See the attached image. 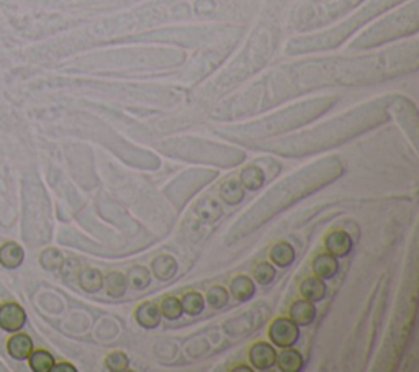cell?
Instances as JSON below:
<instances>
[{
    "label": "cell",
    "instance_id": "30bf717a",
    "mask_svg": "<svg viewBox=\"0 0 419 372\" xmlns=\"http://www.w3.org/2000/svg\"><path fill=\"white\" fill-rule=\"evenodd\" d=\"M300 292L303 299L310 300V302H321L324 297L328 294V286L324 284L323 279L319 277H307L305 281L302 282L300 286Z\"/></svg>",
    "mask_w": 419,
    "mask_h": 372
},
{
    "label": "cell",
    "instance_id": "e0dca14e",
    "mask_svg": "<svg viewBox=\"0 0 419 372\" xmlns=\"http://www.w3.org/2000/svg\"><path fill=\"white\" fill-rule=\"evenodd\" d=\"M79 286L89 294H96L103 287V276L98 269H86L79 274Z\"/></svg>",
    "mask_w": 419,
    "mask_h": 372
},
{
    "label": "cell",
    "instance_id": "5bb4252c",
    "mask_svg": "<svg viewBox=\"0 0 419 372\" xmlns=\"http://www.w3.org/2000/svg\"><path fill=\"white\" fill-rule=\"evenodd\" d=\"M103 286L112 299H120L128 289L127 276L122 274V272H110L107 277H103Z\"/></svg>",
    "mask_w": 419,
    "mask_h": 372
},
{
    "label": "cell",
    "instance_id": "f1b7e54d",
    "mask_svg": "<svg viewBox=\"0 0 419 372\" xmlns=\"http://www.w3.org/2000/svg\"><path fill=\"white\" fill-rule=\"evenodd\" d=\"M51 371H54V372H76L77 369L74 368L72 364H69V363H59V364L54 363Z\"/></svg>",
    "mask_w": 419,
    "mask_h": 372
},
{
    "label": "cell",
    "instance_id": "603a6c76",
    "mask_svg": "<svg viewBox=\"0 0 419 372\" xmlns=\"http://www.w3.org/2000/svg\"><path fill=\"white\" fill-rule=\"evenodd\" d=\"M159 309H161L162 316H166V319L171 321L179 320L183 314L181 300H179L177 297H167V299H164Z\"/></svg>",
    "mask_w": 419,
    "mask_h": 372
},
{
    "label": "cell",
    "instance_id": "cb8c5ba5",
    "mask_svg": "<svg viewBox=\"0 0 419 372\" xmlns=\"http://www.w3.org/2000/svg\"><path fill=\"white\" fill-rule=\"evenodd\" d=\"M221 197H223L224 202L229 203V205L239 203L244 197L241 184H239V182H236V181H228L226 184H223V187H221Z\"/></svg>",
    "mask_w": 419,
    "mask_h": 372
},
{
    "label": "cell",
    "instance_id": "9a60e30c",
    "mask_svg": "<svg viewBox=\"0 0 419 372\" xmlns=\"http://www.w3.org/2000/svg\"><path fill=\"white\" fill-rule=\"evenodd\" d=\"M23 250L17 243H7L0 250V262L7 267V269H17L23 262Z\"/></svg>",
    "mask_w": 419,
    "mask_h": 372
},
{
    "label": "cell",
    "instance_id": "52a82bcc",
    "mask_svg": "<svg viewBox=\"0 0 419 372\" xmlns=\"http://www.w3.org/2000/svg\"><path fill=\"white\" fill-rule=\"evenodd\" d=\"M134 319H136L139 326H143L146 330H153L161 325L162 314L157 304H154V302H144L134 312Z\"/></svg>",
    "mask_w": 419,
    "mask_h": 372
},
{
    "label": "cell",
    "instance_id": "7402d4cb",
    "mask_svg": "<svg viewBox=\"0 0 419 372\" xmlns=\"http://www.w3.org/2000/svg\"><path fill=\"white\" fill-rule=\"evenodd\" d=\"M128 279L133 289L136 290H144L146 287H149V284H151V274H149V271L143 266L133 267V269L129 271Z\"/></svg>",
    "mask_w": 419,
    "mask_h": 372
},
{
    "label": "cell",
    "instance_id": "ac0fdd59",
    "mask_svg": "<svg viewBox=\"0 0 419 372\" xmlns=\"http://www.w3.org/2000/svg\"><path fill=\"white\" fill-rule=\"evenodd\" d=\"M295 259V250L288 243H277L271 250V261L278 267L290 266Z\"/></svg>",
    "mask_w": 419,
    "mask_h": 372
},
{
    "label": "cell",
    "instance_id": "f546056e",
    "mask_svg": "<svg viewBox=\"0 0 419 372\" xmlns=\"http://www.w3.org/2000/svg\"><path fill=\"white\" fill-rule=\"evenodd\" d=\"M233 371L236 372V371H246V372H252V368H249L247 364H239V366H236V368H233Z\"/></svg>",
    "mask_w": 419,
    "mask_h": 372
},
{
    "label": "cell",
    "instance_id": "d4e9b609",
    "mask_svg": "<svg viewBox=\"0 0 419 372\" xmlns=\"http://www.w3.org/2000/svg\"><path fill=\"white\" fill-rule=\"evenodd\" d=\"M228 300H229L228 290L221 286H213L207 294L208 305L214 310H219V309H223V307H226Z\"/></svg>",
    "mask_w": 419,
    "mask_h": 372
},
{
    "label": "cell",
    "instance_id": "8992f818",
    "mask_svg": "<svg viewBox=\"0 0 419 372\" xmlns=\"http://www.w3.org/2000/svg\"><path fill=\"white\" fill-rule=\"evenodd\" d=\"M324 248L329 255L346 257L352 251V238L346 231H331L324 240Z\"/></svg>",
    "mask_w": 419,
    "mask_h": 372
},
{
    "label": "cell",
    "instance_id": "8fae6325",
    "mask_svg": "<svg viewBox=\"0 0 419 372\" xmlns=\"http://www.w3.org/2000/svg\"><path fill=\"white\" fill-rule=\"evenodd\" d=\"M7 351L13 359H27L33 351V341L28 335H13L7 343Z\"/></svg>",
    "mask_w": 419,
    "mask_h": 372
},
{
    "label": "cell",
    "instance_id": "4fadbf2b",
    "mask_svg": "<svg viewBox=\"0 0 419 372\" xmlns=\"http://www.w3.org/2000/svg\"><path fill=\"white\" fill-rule=\"evenodd\" d=\"M229 290H231V295L239 302H246L252 299V295L256 294V286L251 277L247 276H238L231 281V286H229Z\"/></svg>",
    "mask_w": 419,
    "mask_h": 372
},
{
    "label": "cell",
    "instance_id": "44dd1931",
    "mask_svg": "<svg viewBox=\"0 0 419 372\" xmlns=\"http://www.w3.org/2000/svg\"><path fill=\"white\" fill-rule=\"evenodd\" d=\"M28 359H30V368H32L34 372H49L54 366V358L44 349L32 351V354L28 356Z\"/></svg>",
    "mask_w": 419,
    "mask_h": 372
},
{
    "label": "cell",
    "instance_id": "ffe728a7",
    "mask_svg": "<svg viewBox=\"0 0 419 372\" xmlns=\"http://www.w3.org/2000/svg\"><path fill=\"white\" fill-rule=\"evenodd\" d=\"M239 182H241L243 187L247 188V191H257V188H261L264 184V172L261 167L256 166L246 167V169L241 172Z\"/></svg>",
    "mask_w": 419,
    "mask_h": 372
},
{
    "label": "cell",
    "instance_id": "9c48e42d",
    "mask_svg": "<svg viewBox=\"0 0 419 372\" xmlns=\"http://www.w3.org/2000/svg\"><path fill=\"white\" fill-rule=\"evenodd\" d=\"M313 272L319 279H333L339 272V261L336 256L323 252L313 259Z\"/></svg>",
    "mask_w": 419,
    "mask_h": 372
},
{
    "label": "cell",
    "instance_id": "484cf974",
    "mask_svg": "<svg viewBox=\"0 0 419 372\" xmlns=\"http://www.w3.org/2000/svg\"><path fill=\"white\" fill-rule=\"evenodd\" d=\"M105 366L112 372H123L129 368V359L122 351H113L105 358Z\"/></svg>",
    "mask_w": 419,
    "mask_h": 372
},
{
    "label": "cell",
    "instance_id": "7a4b0ae2",
    "mask_svg": "<svg viewBox=\"0 0 419 372\" xmlns=\"http://www.w3.org/2000/svg\"><path fill=\"white\" fill-rule=\"evenodd\" d=\"M269 338L278 348H290L300 338V326L290 319L278 316L269 326Z\"/></svg>",
    "mask_w": 419,
    "mask_h": 372
},
{
    "label": "cell",
    "instance_id": "4316f807",
    "mask_svg": "<svg viewBox=\"0 0 419 372\" xmlns=\"http://www.w3.org/2000/svg\"><path fill=\"white\" fill-rule=\"evenodd\" d=\"M276 276H277L276 267L269 264V262H259V264L254 267V277H256V281L261 286H269L273 279H276Z\"/></svg>",
    "mask_w": 419,
    "mask_h": 372
},
{
    "label": "cell",
    "instance_id": "3957f363",
    "mask_svg": "<svg viewBox=\"0 0 419 372\" xmlns=\"http://www.w3.org/2000/svg\"><path fill=\"white\" fill-rule=\"evenodd\" d=\"M359 2H361V0H311L310 5L305 8V17L310 20H329L337 17L344 10Z\"/></svg>",
    "mask_w": 419,
    "mask_h": 372
},
{
    "label": "cell",
    "instance_id": "83f0119b",
    "mask_svg": "<svg viewBox=\"0 0 419 372\" xmlns=\"http://www.w3.org/2000/svg\"><path fill=\"white\" fill-rule=\"evenodd\" d=\"M39 262L46 271H58L61 269L63 266V256L58 250H46L41 252V257H39Z\"/></svg>",
    "mask_w": 419,
    "mask_h": 372
},
{
    "label": "cell",
    "instance_id": "5b68a950",
    "mask_svg": "<svg viewBox=\"0 0 419 372\" xmlns=\"http://www.w3.org/2000/svg\"><path fill=\"white\" fill-rule=\"evenodd\" d=\"M27 321L25 310L18 304H5L0 307V326L5 331H18Z\"/></svg>",
    "mask_w": 419,
    "mask_h": 372
},
{
    "label": "cell",
    "instance_id": "6da1fadb",
    "mask_svg": "<svg viewBox=\"0 0 419 372\" xmlns=\"http://www.w3.org/2000/svg\"><path fill=\"white\" fill-rule=\"evenodd\" d=\"M416 15L418 4L413 2L410 8L401 10L395 17L385 20L382 25H377L372 32L363 34L361 41H359V46H373V44L385 41V38L415 32L413 28H416Z\"/></svg>",
    "mask_w": 419,
    "mask_h": 372
},
{
    "label": "cell",
    "instance_id": "277c9868",
    "mask_svg": "<svg viewBox=\"0 0 419 372\" xmlns=\"http://www.w3.org/2000/svg\"><path fill=\"white\" fill-rule=\"evenodd\" d=\"M277 353L272 345L266 341H257L249 349V361H251L252 368L257 371H267L276 366Z\"/></svg>",
    "mask_w": 419,
    "mask_h": 372
},
{
    "label": "cell",
    "instance_id": "ba28073f",
    "mask_svg": "<svg viewBox=\"0 0 419 372\" xmlns=\"http://www.w3.org/2000/svg\"><path fill=\"white\" fill-rule=\"evenodd\" d=\"M316 319V307L313 302L307 299H300L293 302L290 307V320L295 321L298 326L311 325Z\"/></svg>",
    "mask_w": 419,
    "mask_h": 372
},
{
    "label": "cell",
    "instance_id": "7c38bea8",
    "mask_svg": "<svg viewBox=\"0 0 419 372\" xmlns=\"http://www.w3.org/2000/svg\"><path fill=\"white\" fill-rule=\"evenodd\" d=\"M276 364L283 372H300L303 369V358L290 346V348H283V351L277 354Z\"/></svg>",
    "mask_w": 419,
    "mask_h": 372
},
{
    "label": "cell",
    "instance_id": "2e32d148",
    "mask_svg": "<svg viewBox=\"0 0 419 372\" xmlns=\"http://www.w3.org/2000/svg\"><path fill=\"white\" fill-rule=\"evenodd\" d=\"M153 272L156 274L157 279L161 281H169L176 276L177 272V262L171 256H159L153 261Z\"/></svg>",
    "mask_w": 419,
    "mask_h": 372
},
{
    "label": "cell",
    "instance_id": "d6986e66",
    "mask_svg": "<svg viewBox=\"0 0 419 372\" xmlns=\"http://www.w3.org/2000/svg\"><path fill=\"white\" fill-rule=\"evenodd\" d=\"M181 305L186 314L195 316L200 315L202 312L205 310V299H203L202 294H198V292H187L181 299Z\"/></svg>",
    "mask_w": 419,
    "mask_h": 372
}]
</instances>
